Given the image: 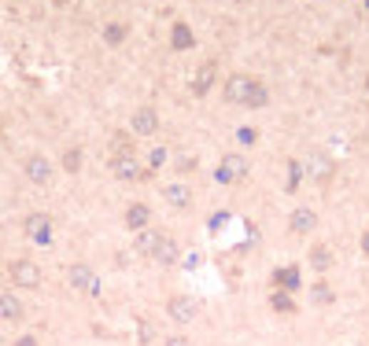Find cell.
<instances>
[{
  "mask_svg": "<svg viewBox=\"0 0 369 346\" xmlns=\"http://www.w3.org/2000/svg\"><path fill=\"white\" fill-rule=\"evenodd\" d=\"M200 310V302L196 298H170V317L173 320H192Z\"/></svg>",
  "mask_w": 369,
  "mask_h": 346,
  "instance_id": "1",
  "label": "cell"
},
{
  "mask_svg": "<svg viewBox=\"0 0 369 346\" xmlns=\"http://www.w3.org/2000/svg\"><path fill=\"white\" fill-rule=\"evenodd\" d=\"M15 276L23 280V284H37V269H30V266H15Z\"/></svg>",
  "mask_w": 369,
  "mask_h": 346,
  "instance_id": "3",
  "label": "cell"
},
{
  "mask_svg": "<svg viewBox=\"0 0 369 346\" xmlns=\"http://www.w3.org/2000/svg\"><path fill=\"white\" fill-rule=\"evenodd\" d=\"M166 346H188V342H185V339H170Z\"/></svg>",
  "mask_w": 369,
  "mask_h": 346,
  "instance_id": "5",
  "label": "cell"
},
{
  "mask_svg": "<svg viewBox=\"0 0 369 346\" xmlns=\"http://www.w3.org/2000/svg\"><path fill=\"white\" fill-rule=\"evenodd\" d=\"M19 313H23V306H19L15 298H4V295H0V317H8V320H19Z\"/></svg>",
  "mask_w": 369,
  "mask_h": 346,
  "instance_id": "2",
  "label": "cell"
},
{
  "mask_svg": "<svg viewBox=\"0 0 369 346\" xmlns=\"http://www.w3.org/2000/svg\"><path fill=\"white\" fill-rule=\"evenodd\" d=\"M188 199V192H181V188H170V203H185Z\"/></svg>",
  "mask_w": 369,
  "mask_h": 346,
  "instance_id": "4",
  "label": "cell"
},
{
  "mask_svg": "<svg viewBox=\"0 0 369 346\" xmlns=\"http://www.w3.org/2000/svg\"><path fill=\"white\" fill-rule=\"evenodd\" d=\"M365 251H369V232H365Z\"/></svg>",
  "mask_w": 369,
  "mask_h": 346,
  "instance_id": "6",
  "label": "cell"
}]
</instances>
